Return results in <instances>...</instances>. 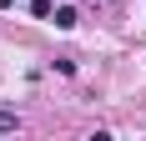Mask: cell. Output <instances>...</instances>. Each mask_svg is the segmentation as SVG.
I'll use <instances>...</instances> for the list:
<instances>
[{
	"mask_svg": "<svg viewBox=\"0 0 146 141\" xmlns=\"http://www.w3.org/2000/svg\"><path fill=\"white\" fill-rule=\"evenodd\" d=\"M76 20H81V15H76V10H71V5H60V10H56V25H60V30H71V25H76Z\"/></svg>",
	"mask_w": 146,
	"mask_h": 141,
	"instance_id": "1",
	"label": "cell"
},
{
	"mask_svg": "<svg viewBox=\"0 0 146 141\" xmlns=\"http://www.w3.org/2000/svg\"><path fill=\"white\" fill-rule=\"evenodd\" d=\"M0 131H15V111H0Z\"/></svg>",
	"mask_w": 146,
	"mask_h": 141,
	"instance_id": "2",
	"label": "cell"
},
{
	"mask_svg": "<svg viewBox=\"0 0 146 141\" xmlns=\"http://www.w3.org/2000/svg\"><path fill=\"white\" fill-rule=\"evenodd\" d=\"M10 5H15V0H0V10H10Z\"/></svg>",
	"mask_w": 146,
	"mask_h": 141,
	"instance_id": "3",
	"label": "cell"
}]
</instances>
